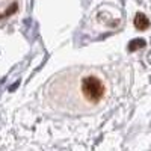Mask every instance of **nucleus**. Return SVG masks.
<instances>
[{
    "label": "nucleus",
    "mask_w": 151,
    "mask_h": 151,
    "mask_svg": "<svg viewBox=\"0 0 151 151\" xmlns=\"http://www.w3.org/2000/svg\"><path fill=\"white\" fill-rule=\"evenodd\" d=\"M134 27L137 30H147L150 27V20L145 14L142 12H137L136 17H134Z\"/></svg>",
    "instance_id": "obj_2"
},
{
    "label": "nucleus",
    "mask_w": 151,
    "mask_h": 151,
    "mask_svg": "<svg viewBox=\"0 0 151 151\" xmlns=\"http://www.w3.org/2000/svg\"><path fill=\"white\" fill-rule=\"evenodd\" d=\"M107 89V82L100 70L71 68L50 82L47 101L60 112L85 113L103 103Z\"/></svg>",
    "instance_id": "obj_1"
},
{
    "label": "nucleus",
    "mask_w": 151,
    "mask_h": 151,
    "mask_svg": "<svg viewBox=\"0 0 151 151\" xmlns=\"http://www.w3.org/2000/svg\"><path fill=\"white\" fill-rule=\"evenodd\" d=\"M144 45H145V41L137 38V40H133V41L129 44V50H130V52H136L137 48H142Z\"/></svg>",
    "instance_id": "obj_3"
}]
</instances>
